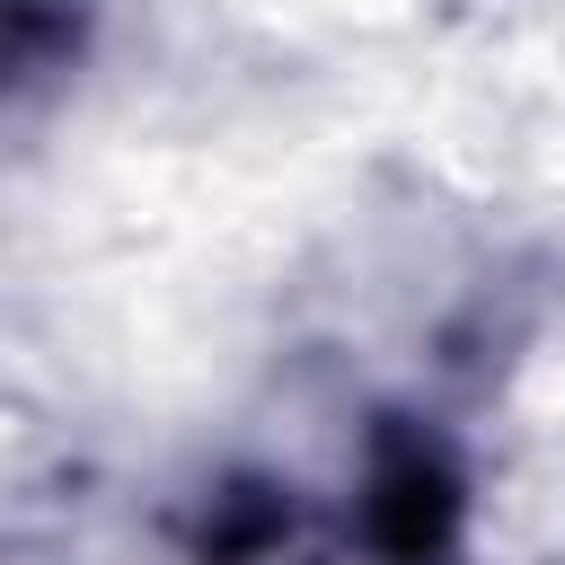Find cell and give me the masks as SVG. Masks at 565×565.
Instances as JSON below:
<instances>
[{"label": "cell", "mask_w": 565, "mask_h": 565, "mask_svg": "<svg viewBox=\"0 0 565 565\" xmlns=\"http://www.w3.org/2000/svg\"><path fill=\"white\" fill-rule=\"evenodd\" d=\"M459 521H468V486H459V459L388 415L371 433V459H362V547L380 565H441L459 547Z\"/></svg>", "instance_id": "1"}, {"label": "cell", "mask_w": 565, "mask_h": 565, "mask_svg": "<svg viewBox=\"0 0 565 565\" xmlns=\"http://www.w3.org/2000/svg\"><path fill=\"white\" fill-rule=\"evenodd\" d=\"M291 539V486L274 477H221L203 494V512L185 521V556L194 565H265Z\"/></svg>", "instance_id": "2"}]
</instances>
